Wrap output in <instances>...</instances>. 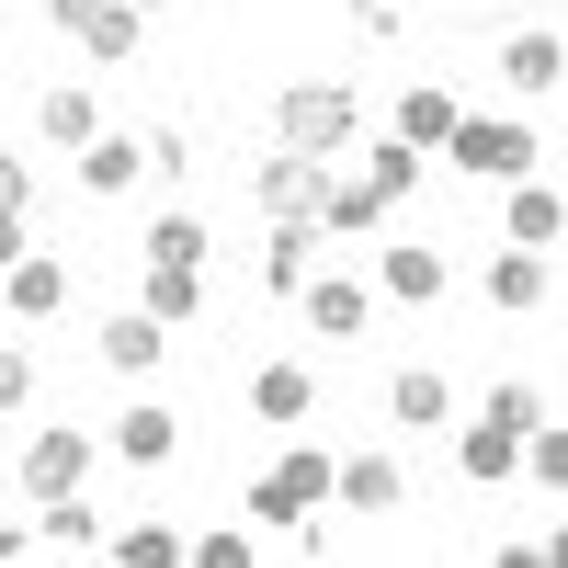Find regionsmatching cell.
<instances>
[{
  "label": "cell",
  "instance_id": "cell-7",
  "mask_svg": "<svg viewBox=\"0 0 568 568\" xmlns=\"http://www.w3.org/2000/svg\"><path fill=\"white\" fill-rule=\"evenodd\" d=\"M318 194H329V171H318L307 149H273V160H262V205H273V216H318Z\"/></svg>",
  "mask_w": 568,
  "mask_h": 568
},
{
  "label": "cell",
  "instance_id": "cell-28",
  "mask_svg": "<svg viewBox=\"0 0 568 568\" xmlns=\"http://www.w3.org/2000/svg\"><path fill=\"white\" fill-rule=\"evenodd\" d=\"M45 546H80V557L103 546V524H91V500H80V489H69V500H45Z\"/></svg>",
  "mask_w": 568,
  "mask_h": 568
},
{
  "label": "cell",
  "instance_id": "cell-30",
  "mask_svg": "<svg viewBox=\"0 0 568 568\" xmlns=\"http://www.w3.org/2000/svg\"><path fill=\"white\" fill-rule=\"evenodd\" d=\"M182 557H194V568H251L262 546H251L240 524H216V535H182Z\"/></svg>",
  "mask_w": 568,
  "mask_h": 568
},
{
  "label": "cell",
  "instance_id": "cell-18",
  "mask_svg": "<svg viewBox=\"0 0 568 568\" xmlns=\"http://www.w3.org/2000/svg\"><path fill=\"white\" fill-rule=\"evenodd\" d=\"M329 489H342L353 511H398V466H387V455H342V466H329Z\"/></svg>",
  "mask_w": 568,
  "mask_h": 568
},
{
  "label": "cell",
  "instance_id": "cell-14",
  "mask_svg": "<svg viewBox=\"0 0 568 568\" xmlns=\"http://www.w3.org/2000/svg\"><path fill=\"white\" fill-rule=\"evenodd\" d=\"M307 240H318V216H273V251H262V296H296V284H307Z\"/></svg>",
  "mask_w": 568,
  "mask_h": 568
},
{
  "label": "cell",
  "instance_id": "cell-24",
  "mask_svg": "<svg viewBox=\"0 0 568 568\" xmlns=\"http://www.w3.org/2000/svg\"><path fill=\"white\" fill-rule=\"evenodd\" d=\"M273 489L296 500V511H318V500H329V455H318V444H296V455H273Z\"/></svg>",
  "mask_w": 568,
  "mask_h": 568
},
{
  "label": "cell",
  "instance_id": "cell-8",
  "mask_svg": "<svg viewBox=\"0 0 568 568\" xmlns=\"http://www.w3.org/2000/svg\"><path fill=\"white\" fill-rule=\"evenodd\" d=\"M251 409L273 420V433H296V420L318 409V375H307V364H262V375H251Z\"/></svg>",
  "mask_w": 568,
  "mask_h": 568
},
{
  "label": "cell",
  "instance_id": "cell-16",
  "mask_svg": "<svg viewBox=\"0 0 568 568\" xmlns=\"http://www.w3.org/2000/svg\"><path fill=\"white\" fill-rule=\"evenodd\" d=\"M489 307L535 318V307H546V251H500V262H489Z\"/></svg>",
  "mask_w": 568,
  "mask_h": 568
},
{
  "label": "cell",
  "instance_id": "cell-13",
  "mask_svg": "<svg viewBox=\"0 0 568 568\" xmlns=\"http://www.w3.org/2000/svg\"><path fill=\"white\" fill-rule=\"evenodd\" d=\"M557 227H568L557 182H511V251H557Z\"/></svg>",
  "mask_w": 568,
  "mask_h": 568
},
{
  "label": "cell",
  "instance_id": "cell-32",
  "mask_svg": "<svg viewBox=\"0 0 568 568\" xmlns=\"http://www.w3.org/2000/svg\"><path fill=\"white\" fill-rule=\"evenodd\" d=\"M375 216H387V205H375L364 182H329V194H318V227H375Z\"/></svg>",
  "mask_w": 568,
  "mask_h": 568
},
{
  "label": "cell",
  "instance_id": "cell-5",
  "mask_svg": "<svg viewBox=\"0 0 568 568\" xmlns=\"http://www.w3.org/2000/svg\"><path fill=\"white\" fill-rule=\"evenodd\" d=\"M58 23H69L103 69H114V58H136V12H125V0H58Z\"/></svg>",
  "mask_w": 568,
  "mask_h": 568
},
{
  "label": "cell",
  "instance_id": "cell-10",
  "mask_svg": "<svg viewBox=\"0 0 568 568\" xmlns=\"http://www.w3.org/2000/svg\"><path fill=\"white\" fill-rule=\"evenodd\" d=\"M455 466H466L478 489H500V478H524V444H511L500 420H466V433H455Z\"/></svg>",
  "mask_w": 568,
  "mask_h": 568
},
{
  "label": "cell",
  "instance_id": "cell-19",
  "mask_svg": "<svg viewBox=\"0 0 568 568\" xmlns=\"http://www.w3.org/2000/svg\"><path fill=\"white\" fill-rule=\"evenodd\" d=\"M205 251H216L205 216H160V227H149V273H205Z\"/></svg>",
  "mask_w": 568,
  "mask_h": 568
},
{
  "label": "cell",
  "instance_id": "cell-11",
  "mask_svg": "<svg viewBox=\"0 0 568 568\" xmlns=\"http://www.w3.org/2000/svg\"><path fill=\"white\" fill-rule=\"evenodd\" d=\"M91 353H103L114 375H160V318H149V307H136V318H103V329H91Z\"/></svg>",
  "mask_w": 568,
  "mask_h": 568
},
{
  "label": "cell",
  "instance_id": "cell-1",
  "mask_svg": "<svg viewBox=\"0 0 568 568\" xmlns=\"http://www.w3.org/2000/svg\"><path fill=\"white\" fill-rule=\"evenodd\" d=\"M273 125H284V149L329 160V149H342V136H364V103H353L342 80H296V91H284V103H273Z\"/></svg>",
  "mask_w": 568,
  "mask_h": 568
},
{
  "label": "cell",
  "instance_id": "cell-23",
  "mask_svg": "<svg viewBox=\"0 0 568 568\" xmlns=\"http://www.w3.org/2000/svg\"><path fill=\"white\" fill-rule=\"evenodd\" d=\"M103 557L114 568H171L182 557V524H125V535H103Z\"/></svg>",
  "mask_w": 568,
  "mask_h": 568
},
{
  "label": "cell",
  "instance_id": "cell-26",
  "mask_svg": "<svg viewBox=\"0 0 568 568\" xmlns=\"http://www.w3.org/2000/svg\"><path fill=\"white\" fill-rule=\"evenodd\" d=\"M23 205H34V182H23L12 160H0V273L23 262Z\"/></svg>",
  "mask_w": 568,
  "mask_h": 568
},
{
  "label": "cell",
  "instance_id": "cell-9",
  "mask_svg": "<svg viewBox=\"0 0 568 568\" xmlns=\"http://www.w3.org/2000/svg\"><path fill=\"white\" fill-rule=\"evenodd\" d=\"M387 409L409 420V433H444V420H455V387H444L433 364H398V375H387Z\"/></svg>",
  "mask_w": 568,
  "mask_h": 568
},
{
  "label": "cell",
  "instance_id": "cell-4",
  "mask_svg": "<svg viewBox=\"0 0 568 568\" xmlns=\"http://www.w3.org/2000/svg\"><path fill=\"white\" fill-rule=\"evenodd\" d=\"M296 296H307V329H318V342H364V318H375V284H353V273L296 284Z\"/></svg>",
  "mask_w": 568,
  "mask_h": 568
},
{
  "label": "cell",
  "instance_id": "cell-29",
  "mask_svg": "<svg viewBox=\"0 0 568 568\" xmlns=\"http://www.w3.org/2000/svg\"><path fill=\"white\" fill-rule=\"evenodd\" d=\"M205 307V273H149V318L171 329V318H194Z\"/></svg>",
  "mask_w": 568,
  "mask_h": 568
},
{
  "label": "cell",
  "instance_id": "cell-33",
  "mask_svg": "<svg viewBox=\"0 0 568 568\" xmlns=\"http://www.w3.org/2000/svg\"><path fill=\"white\" fill-rule=\"evenodd\" d=\"M23 398H34V364H23V353H0V409H23Z\"/></svg>",
  "mask_w": 568,
  "mask_h": 568
},
{
  "label": "cell",
  "instance_id": "cell-3",
  "mask_svg": "<svg viewBox=\"0 0 568 568\" xmlns=\"http://www.w3.org/2000/svg\"><path fill=\"white\" fill-rule=\"evenodd\" d=\"M80 478H91V433H69V420H58V433L23 444V489H34V500H69Z\"/></svg>",
  "mask_w": 568,
  "mask_h": 568
},
{
  "label": "cell",
  "instance_id": "cell-27",
  "mask_svg": "<svg viewBox=\"0 0 568 568\" xmlns=\"http://www.w3.org/2000/svg\"><path fill=\"white\" fill-rule=\"evenodd\" d=\"M45 136H58V149H91V136H103L91 125V91H45Z\"/></svg>",
  "mask_w": 568,
  "mask_h": 568
},
{
  "label": "cell",
  "instance_id": "cell-6",
  "mask_svg": "<svg viewBox=\"0 0 568 568\" xmlns=\"http://www.w3.org/2000/svg\"><path fill=\"white\" fill-rule=\"evenodd\" d=\"M375 296H398V307H433V296H444V251H420V240H387V262H375Z\"/></svg>",
  "mask_w": 568,
  "mask_h": 568
},
{
  "label": "cell",
  "instance_id": "cell-15",
  "mask_svg": "<svg viewBox=\"0 0 568 568\" xmlns=\"http://www.w3.org/2000/svg\"><path fill=\"white\" fill-rule=\"evenodd\" d=\"M0 284H12V307H23V318H58V307H69V262H45V251H23Z\"/></svg>",
  "mask_w": 568,
  "mask_h": 568
},
{
  "label": "cell",
  "instance_id": "cell-17",
  "mask_svg": "<svg viewBox=\"0 0 568 568\" xmlns=\"http://www.w3.org/2000/svg\"><path fill=\"white\" fill-rule=\"evenodd\" d=\"M114 455H125V466H171V455H182V420H171V409H125V420H114Z\"/></svg>",
  "mask_w": 568,
  "mask_h": 568
},
{
  "label": "cell",
  "instance_id": "cell-20",
  "mask_svg": "<svg viewBox=\"0 0 568 568\" xmlns=\"http://www.w3.org/2000/svg\"><path fill=\"white\" fill-rule=\"evenodd\" d=\"M398 136H409V149H444V136H455V91H433V80L398 91Z\"/></svg>",
  "mask_w": 568,
  "mask_h": 568
},
{
  "label": "cell",
  "instance_id": "cell-22",
  "mask_svg": "<svg viewBox=\"0 0 568 568\" xmlns=\"http://www.w3.org/2000/svg\"><path fill=\"white\" fill-rule=\"evenodd\" d=\"M409 182H420V149H409V136H375V149H364V194H375V205H398Z\"/></svg>",
  "mask_w": 568,
  "mask_h": 568
},
{
  "label": "cell",
  "instance_id": "cell-25",
  "mask_svg": "<svg viewBox=\"0 0 568 568\" xmlns=\"http://www.w3.org/2000/svg\"><path fill=\"white\" fill-rule=\"evenodd\" d=\"M478 420H500V433L524 444L535 420H546V387H524V375H500V387H489V409H478Z\"/></svg>",
  "mask_w": 568,
  "mask_h": 568
},
{
  "label": "cell",
  "instance_id": "cell-12",
  "mask_svg": "<svg viewBox=\"0 0 568 568\" xmlns=\"http://www.w3.org/2000/svg\"><path fill=\"white\" fill-rule=\"evenodd\" d=\"M500 80H511V91H557V80H568L557 23H546V34H511V45H500Z\"/></svg>",
  "mask_w": 568,
  "mask_h": 568
},
{
  "label": "cell",
  "instance_id": "cell-2",
  "mask_svg": "<svg viewBox=\"0 0 568 568\" xmlns=\"http://www.w3.org/2000/svg\"><path fill=\"white\" fill-rule=\"evenodd\" d=\"M444 149H455V171H478V182H524L535 171V136L524 125H489V114H455Z\"/></svg>",
  "mask_w": 568,
  "mask_h": 568
},
{
  "label": "cell",
  "instance_id": "cell-21",
  "mask_svg": "<svg viewBox=\"0 0 568 568\" xmlns=\"http://www.w3.org/2000/svg\"><path fill=\"white\" fill-rule=\"evenodd\" d=\"M136 171H149V149H136V136H91V149H80V182H91V194H125Z\"/></svg>",
  "mask_w": 568,
  "mask_h": 568
},
{
  "label": "cell",
  "instance_id": "cell-31",
  "mask_svg": "<svg viewBox=\"0 0 568 568\" xmlns=\"http://www.w3.org/2000/svg\"><path fill=\"white\" fill-rule=\"evenodd\" d=\"M524 466L546 478V500L568 489V433H557V420H535V433H524Z\"/></svg>",
  "mask_w": 568,
  "mask_h": 568
},
{
  "label": "cell",
  "instance_id": "cell-35",
  "mask_svg": "<svg viewBox=\"0 0 568 568\" xmlns=\"http://www.w3.org/2000/svg\"><path fill=\"white\" fill-rule=\"evenodd\" d=\"M125 12H136V23H149V12H160V0H125Z\"/></svg>",
  "mask_w": 568,
  "mask_h": 568
},
{
  "label": "cell",
  "instance_id": "cell-34",
  "mask_svg": "<svg viewBox=\"0 0 568 568\" xmlns=\"http://www.w3.org/2000/svg\"><path fill=\"white\" fill-rule=\"evenodd\" d=\"M12 557H34V546H23V535H12V524H0V568H12Z\"/></svg>",
  "mask_w": 568,
  "mask_h": 568
}]
</instances>
